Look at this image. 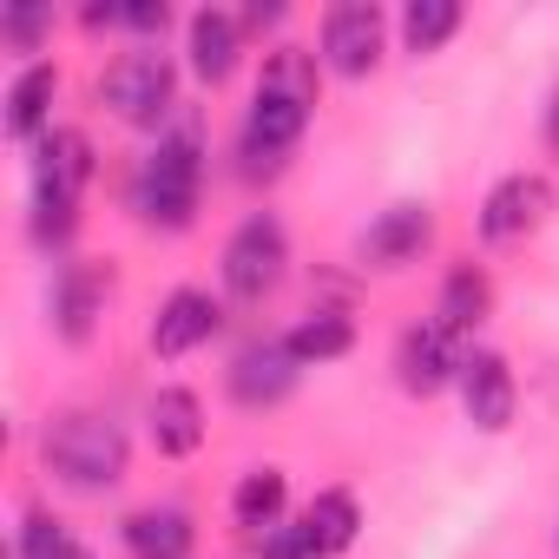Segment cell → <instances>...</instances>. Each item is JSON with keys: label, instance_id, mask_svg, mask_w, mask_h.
I'll return each instance as SVG.
<instances>
[{"label": "cell", "instance_id": "obj_1", "mask_svg": "<svg viewBox=\"0 0 559 559\" xmlns=\"http://www.w3.org/2000/svg\"><path fill=\"white\" fill-rule=\"evenodd\" d=\"M310 106H317V60L284 47L263 60V80H257V99H250V119H243V158L250 171H276L284 152L304 139L310 126Z\"/></svg>", "mask_w": 559, "mask_h": 559}, {"label": "cell", "instance_id": "obj_2", "mask_svg": "<svg viewBox=\"0 0 559 559\" xmlns=\"http://www.w3.org/2000/svg\"><path fill=\"white\" fill-rule=\"evenodd\" d=\"M47 467L67 487H80V493L112 487L126 474V435H119V421H106V415H60L47 428Z\"/></svg>", "mask_w": 559, "mask_h": 559}, {"label": "cell", "instance_id": "obj_3", "mask_svg": "<svg viewBox=\"0 0 559 559\" xmlns=\"http://www.w3.org/2000/svg\"><path fill=\"white\" fill-rule=\"evenodd\" d=\"M132 204L145 224H165V230L191 224V211H198V132L158 139V152L132 178Z\"/></svg>", "mask_w": 559, "mask_h": 559}, {"label": "cell", "instance_id": "obj_4", "mask_svg": "<svg viewBox=\"0 0 559 559\" xmlns=\"http://www.w3.org/2000/svg\"><path fill=\"white\" fill-rule=\"evenodd\" d=\"M284 263H290L284 224H276L270 211H257V217H243V224L230 230V243H224V290H230L237 304H263L276 284H284Z\"/></svg>", "mask_w": 559, "mask_h": 559}, {"label": "cell", "instance_id": "obj_5", "mask_svg": "<svg viewBox=\"0 0 559 559\" xmlns=\"http://www.w3.org/2000/svg\"><path fill=\"white\" fill-rule=\"evenodd\" d=\"M106 106L126 126H158L171 112V60L165 53H126L106 73Z\"/></svg>", "mask_w": 559, "mask_h": 559}, {"label": "cell", "instance_id": "obj_6", "mask_svg": "<svg viewBox=\"0 0 559 559\" xmlns=\"http://www.w3.org/2000/svg\"><path fill=\"white\" fill-rule=\"evenodd\" d=\"M382 60V14L369 0H349V8H330L323 21V67L343 80H362Z\"/></svg>", "mask_w": 559, "mask_h": 559}, {"label": "cell", "instance_id": "obj_7", "mask_svg": "<svg viewBox=\"0 0 559 559\" xmlns=\"http://www.w3.org/2000/svg\"><path fill=\"white\" fill-rule=\"evenodd\" d=\"M546 204H552V185H546L539 171H513V178H500V185L487 191V204H480V237H487V243H513V237H526V230L546 217Z\"/></svg>", "mask_w": 559, "mask_h": 559}, {"label": "cell", "instance_id": "obj_8", "mask_svg": "<svg viewBox=\"0 0 559 559\" xmlns=\"http://www.w3.org/2000/svg\"><path fill=\"white\" fill-rule=\"evenodd\" d=\"M461 336L454 330H441V323H421V330H408L402 336V356H395V369H402V389L408 395H435V389H448V382H461Z\"/></svg>", "mask_w": 559, "mask_h": 559}, {"label": "cell", "instance_id": "obj_9", "mask_svg": "<svg viewBox=\"0 0 559 559\" xmlns=\"http://www.w3.org/2000/svg\"><path fill=\"white\" fill-rule=\"evenodd\" d=\"M297 382V356L290 343H250L237 362H230V395L243 408H270V402H284Z\"/></svg>", "mask_w": 559, "mask_h": 559}, {"label": "cell", "instance_id": "obj_10", "mask_svg": "<svg viewBox=\"0 0 559 559\" xmlns=\"http://www.w3.org/2000/svg\"><path fill=\"white\" fill-rule=\"evenodd\" d=\"M461 408H467V421L487 428V435H500V428L513 421V376H507L500 356L474 349V356L461 362Z\"/></svg>", "mask_w": 559, "mask_h": 559}, {"label": "cell", "instance_id": "obj_11", "mask_svg": "<svg viewBox=\"0 0 559 559\" xmlns=\"http://www.w3.org/2000/svg\"><path fill=\"white\" fill-rule=\"evenodd\" d=\"M86 178H93V145H86V132H47L40 152H34V198H73V204H80Z\"/></svg>", "mask_w": 559, "mask_h": 559}, {"label": "cell", "instance_id": "obj_12", "mask_svg": "<svg viewBox=\"0 0 559 559\" xmlns=\"http://www.w3.org/2000/svg\"><path fill=\"white\" fill-rule=\"evenodd\" d=\"M211 330H217V304H211V290H171L165 304H158V323H152V349L158 356H185V349H198V343H211Z\"/></svg>", "mask_w": 559, "mask_h": 559}, {"label": "cell", "instance_id": "obj_13", "mask_svg": "<svg viewBox=\"0 0 559 559\" xmlns=\"http://www.w3.org/2000/svg\"><path fill=\"white\" fill-rule=\"evenodd\" d=\"M428 237H435V217H428L421 204H395V211H382V217L369 224L362 257L382 263V270H402V263H415V257L428 250Z\"/></svg>", "mask_w": 559, "mask_h": 559}, {"label": "cell", "instance_id": "obj_14", "mask_svg": "<svg viewBox=\"0 0 559 559\" xmlns=\"http://www.w3.org/2000/svg\"><path fill=\"white\" fill-rule=\"evenodd\" d=\"M152 441H158V454H171V461L198 454V448H204V402H198L191 389H158V395H152Z\"/></svg>", "mask_w": 559, "mask_h": 559}, {"label": "cell", "instance_id": "obj_15", "mask_svg": "<svg viewBox=\"0 0 559 559\" xmlns=\"http://www.w3.org/2000/svg\"><path fill=\"white\" fill-rule=\"evenodd\" d=\"M191 539H198V526H191V513H178V507H145V513L126 520V546H132L139 559H185Z\"/></svg>", "mask_w": 559, "mask_h": 559}, {"label": "cell", "instance_id": "obj_16", "mask_svg": "<svg viewBox=\"0 0 559 559\" xmlns=\"http://www.w3.org/2000/svg\"><path fill=\"white\" fill-rule=\"evenodd\" d=\"M99 297H106V276H99L93 263H67L60 290H53V317H60V336H67V343H86V336H93Z\"/></svg>", "mask_w": 559, "mask_h": 559}, {"label": "cell", "instance_id": "obj_17", "mask_svg": "<svg viewBox=\"0 0 559 559\" xmlns=\"http://www.w3.org/2000/svg\"><path fill=\"white\" fill-rule=\"evenodd\" d=\"M356 526H362V507H356V493H343V487H330V493H317V500L304 507V533L317 539L323 559H330V552H349V546H356Z\"/></svg>", "mask_w": 559, "mask_h": 559}, {"label": "cell", "instance_id": "obj_18", "mask_svg": "<svg viewBox=\"0 0 559 559\" xmlns=\"http://www.w3.org/2000/svg\"><path fill=\"white\" fill-rule=\"evenodd\" d=\"M230 67H237V21L204 8L191 21V73L217 86V80H230Z\"/></svg>", "mask_w": 559, "mask_h": 559}, {"label": "cell", "instance_id": "obj_19", "mask_svg": "<svg viewBox=\"0 0 559 559\" xmlns=\"http://www.w3.org/2000/svg\"><path fill=\"white\" fill-rule=\"evenodd\" d=\"M284 500H290L284 474H276V467H257V474H243V480H237V493H230V513H237V526L263 533V526H276V520H284Z\"/></svg>", "mask_w": 559, "mask_h": 559}, {"label": "cell", "instance_id": "obj_20", "mask_svg": "<svg viewBox=\"0 0 559 559\" xmlns=\"http://www.w3.org/2000/svg\"><path fill=\"white\" fill-rule=\"evenodd\" d=\"M53 93H60V73L53 67H27L14 80V93H8V132L14 139H34L47 126V112H53Z\"/></svg>", "mask_w": 559, "mask_h": 559}, {"label": "cell", "instance_id": "obj_21", "mask_svg": "<svg viewBox=\"0 0 559 559\" xmlns=\"http://www.w3.org/2000/svg\"><path fill=\"white\" fill-rule=\"evenodd\" d=\"M284 343H290V356H297V362H336V356H349V349H356V323H349V317H336V310H317V317H304Z\"/></svg>", "mask_w": 559, "mask_h": 559}, {"label": "cell", "instance_id": "obj_22", "mask_svg": "<svg viewBox=\"0 0 559 559\" xmlns=\"http://www.w3.org/2000/svg\"><path fill=\"white\" fill-rule=\"evenodd\" d=\"M487 304H493V290H487V276L480 270H454L448 284H441V304H435V323L441 330H454V336H467L480 317H487Z\"/></svg>", "mask_w": 559, "mask_h": 559}, {"label": "cell", "instance_id": "obj_23", "mask_svg": "<svg viewBox=\"0 0 559 559\" xmlns=\"http://www.w3.org/2000/svg\"><path fill=\"white\" fill-rule=\"evenodd\" d=\"M454 27H461V8H454V0H415V8L402 14V40H408V53H435Z\"/></svg>", "mask_w": 559, "mask_h": 559}, {"label": "cell", "instance_id": "obj_24", "mask_svg": "<svg viewBox=\"0 0 559 559\" xmlns=\"http://www.w3.org/2000/svg\"><path fill=\"white\" fill-rule=\"evenodd\" d=\"M21 559H86V552H80V539H73L60 520L34 513V520L21 526Z\"/></svg>", "mask_w": 559, "mask_h": 559}, {"label": "cell", "instance_id": "obj_25", "mask_svg": "<svg viewBox=\"0 0 559 559\" xmlns=\"http://www.w3.org/2000/svg\"><path fill=\"white\" fill-rule=\"evenodd\" d=\"M263 559H323V552H317V539H310L304 526H270Z\"/></svg>", "mask_w": 559, "mask_h": 559}, {"label": "cell", "instance_id": "obj_26", "mask_svg": "<svg viewBox=\"0 0 559 559\" xmlns=\"http://www.w3.org/2000/svg\"><path fill=\"white\" fill-rule=\"evenodd\" d=\"M0 27H8V40H34V34L47 27V14H34V8H14V14L0 21Z\"/></svg>", "mask_w": 559, "mask_h": 559}, {"label": "cell", "instance_id": "obj_27", "mask_svg": "<svg viewBox=\"0 0 559 559\" xmlns=\"http://www.w3.org/2000/svg\"><path fill=\"white\" fill-rule=\"evenodd\" d=\"M112 21H126V27H139V34H158V27H165V8H112Z\"/></svg>", "mask_w": 559, "mask_h": 559}, {"label": "cell", "instance_id": "obj_28", "mask_svg": "<svg viewBox=\"0 0 559 559\" xmlns=\"http://www.w3.org/2000/svg\"><path fill=\"white\" fill-rule=\"evenodd\" d=\"M546 132H552V145H559V112H552V126H546Z\"/></svg>", "mask_w": 559, "mask_h": 559}]
</instances>
